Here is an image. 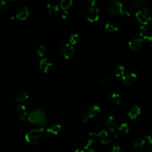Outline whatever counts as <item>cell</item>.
<instances>
[{"label":"cell","mask_w":152,"mask_h":152,"mask_svg":"<svg viewBox=\"0 0 152 152\" xmlns=\"http://www.w3.org/2000/svg\"><path fill=\"white\" fill-rule=\"evenodd\" d=\"M48 134L47 130L42 127L32 129L25 135V140L30 144H37L40 140L46 138Z\"/></svg>","instance_id":"6da1fadb"},{"label":"cell","mask_w":152,"mask_h":152,"mask_svg":"<svg viewBox=\"0 0 152 152\" xmlns=\"http://www.w3.org/2000/svg\"><path fill=\"white\" fill-rule=\"evenodd\" d=\"M27 119L29 122L33 124L43 126L46 125V117L40 110H36L32 112L29 115Z\"/></svg>","instance_id":"7a4b0ae2"},{"label":"cell","mask_w":152,"mask_h":152,"mask_svg":"<svg viewBox=\"0 0 152 152\" xmlns=\"http://www.w3.org/2000/svg\"><path fill=\"white\" fill-rule=\"evenodd\" d=\"M139 22L143 25H147L151 21V16L148 9L143 8L138 10L135 14Z\"/></svg>","instance_id":"3957f363"},{"label":"cell","mask_w":152,"mask_h":152,"mask_svg":"<svg viewBox=\"0 0 152 152\" xmlns=\"http://www.w3.org/2000/svg\"><path fill=\"white\" fill-rule=\"evenodd\" d=\"M100 111V107L96 105H92L87 108L86 109L85 115L83 119V122H86L89 119L97 116Z\"/></svg>","instance_id":"277c9868"},{"label":"cell","mask_w":152,"mask_h":152,"mask_svg":"<svg viewBox=\"0 0 152 152\" xmlns=\"http://www.w3.org/2000/svg\"><path fill=\"white\" fill-rule=\"evenodd\" d=\"M60 53L66 59L71 60L74 57L75 49L72 45L69 43H66L61 48Z\"/></svg>","instance_id":"5b68a950"},{"label":"cell","mask_w":152,"mask_h":152,"mask_svg":"<svg viewBox=\"0 0 152 152\" xmlns=\"http://www.w3.org/2000/svg\"><path fill=\"white\" fill-rule=\"evenodd\" d=\"M143 43L144 42L143 39L139 37H136L132 38L130 40L128 43V46L130 49L133 50V51L138 52L142 49Z\"/></svg>","instance_id":"8992f818"},{"label":"cell","mask_w":152,"mask_h":152,"mask_svg":"<svg viewBox=\"0 0 152 152\" xmlns=\"http://www.w3.org/2000/svg\"><path fill=\"white\" fill-rule=\"evenodd\" d=\"M108 11L112 15H118L122 12V4L118 1H113L108 6Z\"/></svg>","instance_id":"52a82bcc"},{"label":"cell","mask_w":152,"mask_h":152,"mask_svg":"<svg viewBox=\"0 0 152 152\" xmlns=\"http://www.w3.org/2000/svg\"><path fill=\"white\" fill-rule=\"evenodd\" d=\"M90 136L97 137L100 142L103 144H108L111 141V136L108 134L107 131L103 130L101 131L98 133H91L90 134Z\"/></svg>","instance_id":"ba28073f"},{"label":"cell","mask_w":152,"mask_h":152,"mask_svg":"<svg viewBox=\"0 0 152 152\" xmlns=\"http://www.w3.org/2000/svg\"><path fill=\"white\" fill-rule=\"evenodd\" d=\"M100 16V10L97 7L90 8L87 13V19L90 22L97 21Z\"/></svg>","instance_id":"9c48e42d"},{"label":"cell","mask_w":152,"mask_h":152,"mask_svg":"<svg viewBox=\"0 0 152 152\" xmlns=\"http://www.w3.org/2000/svg\"><path fill=\"white\" fill-rule=\"evenodd\" d=\"M105 127L111 131H115L117 128L118 122L115 117L112 116H109L107 117L104 122Z\"/></svg>","instance_id":"30bf717a"},{"label":"cell","mask_w":152,"mask_h":152,"mask_svg":"<svg viewBox=\"0 0 152 152\" xmlns=\"http://www.w3.org/2000/svg\"><path fill=\"white\" fill-rule=\"evenodd\" d=\"M122 80L125 85L128 86H131L136 83L137 80V77L135 73H129L125 74L122 77Z\"/></svg>","instance_id":"8fae6325"},{"label":"cell","mask_w":152,"mask_h":152,"mask_svg":"<svg viewBox=\"0 0 152 152\" xmlns=\"http://www.w3.org/2000/svg\"><path fill=\"white\" fill-rule=\"evenodd\" d=\"M16 111L19 120L22 122H26L27 119V111L26 107L22 105H18L16 107Z\"/></svg>","instance_id":"7c38bea8"},{"label":"cell","mask_w":152,"mask_h":152,"mask_svg":"<svg viewBox=\"0 0 152 152\" xmlns=\"http://www.w3.org/2000/svg\"><path fill=\"white\" fill-rule=\"evenodd\" d=\"M30 15L29 8L27 6H22L19 9L16 13V17L21 20L27 19Z\"/></svg>","instance_id":"4fadbf2b"},{"label":"cell","mask_w":152,"mask_h":152,"mask_svg":"<svg viewBox=\"0 0 152 152\" xmlns=\"http://www.w3.org/2000/svg\"><path fill=\"white\" fill-rule=\"evenodd\" d=\"M53 67V64L49 60L46 58H43L41 60L39 63L40 69L45 73H48Z\"/></svg>","instance_id":"5bb4252c"},{"label":"cell","mask_w":152,"mask_h":152,"mask_svg":"<svg viewBox=\"0 0 152 152\" xmlns=\"http://www.w3.org/2000/svg\"><path fill=\"white\" fill-rule=\"evenodd\" d=\"M29 98V94L25 90L19 91L16 96V100L18 103H23Z\"/></svg>","instance_id":"9a60e30c"},{"label":"cell","mask_w":152,"mask_h":152,"mask_svg":"<svg viewBox=\"0 0 152 152\" xmlns=\"http://www.w3.org/2000/svg\"><path fill=\"white\" fill-rule=\"evenodd\" d=\"M141 113V109L139 107L135 105L132 107L128 111V115L130 118L134 120L135 119L138 115H139Z\"/></svg>","instance_id":"2e32d148"},{"label":"cell","mask_w":152,"mask_h":152,"mask_svg":"<svg viewBox=\"0 0 152 152\" xmlns=\"http://www.w3.org/2000/svg\"><path fill=\"white\" fill-rule=\"evenodd\" d=\"M61 126L59 124H54L52 126L48 127L46 130L47 132L49 134H53L54 135H57L61 131Z\"/></svg>","instance_id":"e0dca14e"},{"label":"cell","mask_w":152,"mask_h":152,"mask_svg":"<svg viewBox=\"0 0 152 152\" xmlns=\"http://www.w3.org/2000/svg\"><path fill=\"white\" fill-rule=\"evenodd\" d=\"M110 100L116 105H120L122 101V98L120 94L117 93H113L110 95Z\"/></svg>","instance_id":"ac0fdd59"},{"label":"cell","mask_w":152,"mask_h":152,"mask_svg":"<svg viewBox=\"0 0 152 152\" xmlns=\"http://www.w3.org/2000/svg\"><path fill=\"white\" fill-rule=\"evenodd\" d=\"M124 72H125V68L122 65L118 64L115 66L114 68V74L118 77H123L124 76Z\"/></svg>","instance_id":"d6986e66"},{"label":"cell","mask_w":152,"mask_h":152,"mask_svg":"<svg viewBox=\"0 0 152 152\" xmlns=\"http://www.w3.org/2000/svg\"><path fill=\"white\" fill-rule=\"evenodd\" d=\"M84 148L87 151V152H94L95 151V148H96V146H95V144L93 140H89L84 147Z\"/></svg>","instance_id":"ffe728a7"},{"label":"cell","mask_w":152,"mask_h":152,"mask_svg":"<svg viewBox=\"0 0 152 152\" xmlns=\"http://www.w3.org/2000/svg\"><path fill=\"white\" fill-rule=\"evenodd\" d=\"M73 3L72 0H63L60 4V8L63 10H67L72 6Z\"/></svg>","instance_id":"44dd1931"},{"label":"cell","mask_w":152,"mask_h":152,"mask_svg":"<svg viewBox=\"0 0 152 152\" xmlns=\"http://www.w3.org/2000/svg\"><path fill=\"white\" fill-rule=\"evenodd\" d=\"M137 33L139 37H144L145 36L147 35V28L145 25H140L139 26L138 30H137Z\"/></svg>","instance_id":"7402d4cb"},{"label":"cell","mask_w":152,"mask_h":152,"mask_svg":"<svg viewBox=\"0 0 152 152\" xmlns=\"http://www.w3.org/2000/svg\"><path fill=\"white\" fill-rule=\"evenodd\" d=\"M47 9L49 13L54 14L59 11L60 7L58 5L55 4H49L47 6Z\"/></svg>","instance_id":"603a6c76"},{"label":"cell","mask_w":152,"mask_h":152,"mask_svg":"<svg viewBox=\"0 0 152 152\" xmlns=\"http://www.w3.org/2000/svg\"><path fill=\"white\" fill-rule=\"evenodd\" d=\"M105 29L109 32H116L118 30V27L117 25L114 23H107L105 24Z\"/></svg>","instance_id":"cb8c5ba5"},{"label":"cell","mask_w":152,"mask_h":152,"mask_svg":"<svg viewBox=\"0 0 152 152\" xmlns=\"http://www.w3.org/2000/svg\"><path fill=\"white\" fill-rule=\"evenodd\" d=\"M79 41V36L77 34H72L70 36L68 39L69 44L71 45H74L77 44Z\"/></svg>","instance_id":"d4e9b609"},{"label":"cell","mask_w":152,"mask_h":152,"mask_svg":"<svg viewBox=\"0 0 152 152\" xmlns=\"http://www.w3.org/2000/svg\"><path fill=\"white\" fill-rule=\"evenodd\" d=\"M134 147L138 148H143L146 146V141L143 139H138L134 143Z\"/></svg>","instance_id":"484cf974"},{"label":"cell","mask_w":152,"mask_h":152,"mask_svg":"<svg viewBox=\"0 0 152 152\" xmlns=\"http://www.w3.org/2000/svg\"><path fill=\"white\" fill-rule=\"evenodd\" d=\"M46 49L43 45H40L37 49V54L39 57L43 58L46 55Z\"/></svg>","instance_id":"4316f807"},{"label":"cell","mask_w":152,"mask_h":152,"mask_svg":"<svg viewBox=\"0 0 152 152\" xmlns=\"http://www.w3.org/2000/svg\"><path fill=\"white\" fill-rule=\"evenodd\" d=\"M118 130L120 132L122 133H127L129 131V126L127 123L124 122L121 124L119 127H118Z\"/></svg>","instance_id":"83f0119b"},{"label":"cell","mask_w":152,"mask_h":152,"mask_svg":"<svg viewBox=\"0 0 152 152\" xmlns=\"http://www.w3.org/2000/svg\"><path fill=\"white\" fill-rule=\"evenodd\" d=\"M7 4L4 0L0 1V10L1 12H6L7 10Z\"/></svg>","instance_id":"f1b7e54d"},{"label":"cell","mask_w":152,"mask_h":152,"mask_svg":"<svg viewBox=\"0 0 152 152\" xmlns=\"http://www.w3.org/2000/svg\"><path fill=\"white\" fill-rule=\"evenodd\" d=\"M133 4L136 7H143L146 6V2L143 0H134Z\"/></svg>","instance_id":"f546056e"},{"label":"cell","mask_w":152,"mask_h":152,"mask_svg":"<svg viewBox=\"0 0 152 152\" xmlns=\"http://www.w3.org/2000/svg\"><path fill=\"white\" fill-rule=\"evenodd\" d=\"M143 42H145L146 43H149L152 42V36L150 35H146L143 38Z\"/></svg>","instance_id":"4dcf8cb0"},{"label":"cell","mask_w":152,"mask_h":152,"mask_svg":"<svg viewBox=\"0 0 152 152\" xmlns=\"http://www.w3.org/2000/svg\"><path fill=\"white\" fill-rule=\"evenodd\" d=\"M101 82L103 83H108L110 81V78L108 76H104L101 77Z\"/></svg>","instance_id":"1f68e13d"},{"label":"cell","mask_w":152,"mask_h":152,"mask_svg":"<svg viewBox=\"0 0 152 152\" xmlns=\"http://www.w3.org/2000/svg\"><path fill=\"white\" fill-rule=\"evenodd\" d=\"M146 140L147 141L148 144L152 146V133H149L148 134L146 137H145Z\"/></svg>","instance_id":"d6a6232c"},{"label":"cell","mask_w":152,"mask_h":152,"mask_svg":"<svg viewBox=\"0 0 152 152\" xmlns=\"http://www.w3.org/2000/svg\"><path fill=\"white\" fill-rule=\"evenodd\" d=\"M121 14V16L124 19H127L130 16V13L128 11H122Z\"/></svg>","instance_id":"836d02e7"},{"label":"cell","mask_w":152,"mask_h":152,"mask_svg":"<svg viewBox=\"0 0 152 152\" xmlns=\"http://www.w3.org/2000/svg\"><path fill=\"white\" fill-rule=\"evenodd\" d=\"M110 152H121V148L118 145H115L110 151Z\"/></svg>","instance_id":"e575fe53"},{"label":"cell","mask_w":152,"mask_h":152,"mask_svg":"<svg viewBox=\"0 0 152 152\" xmlns=\"http://www.w3.org/2000/svg\"><path fill=\"white\" fill-rule=\"evenodd\" d=\"M87 4L90 7V8L91 7H94L95 4H96V1L94 0H88V1H86Z\"/></svg>","instance_id":"d590c367"},{"label":"cell","mask_w":152,"mask_h":152,"mask_svg":"<svg viewBox=\"0 0 152 152\" xmlns=\"http://www.w3.org/2000/svg\"><path fill=\"white\" fill-rule=\"evenodd\" d=\"M68 12L67 10H63L61 14L62 18L63 19H66L68 17Z\"/></svg>","instance_id":"8d00e7d4"},{"label":"cell","mask_w":152,"mask_h":152,"mask_svg":"<svg viewBox=\"0 0 152 152\" xmlns=\"http://www.w3.org/2000/svg\"><path fill=\"white\" fill-rule=\"evenodd\" d=\"M73 152H85L84 150H80V149H77L75 151H74Z\"/></svg>","instance_id":"74e56055"}]
</instances>
